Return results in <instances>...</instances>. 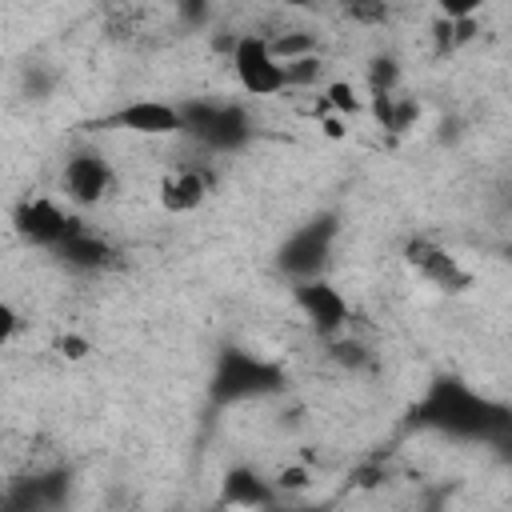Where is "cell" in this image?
Wrapping results in <instances>:
<instances>
[{
  "mask_svg": "<svg viewBox=\"0 0 512 512\" xmlns=\"http://www.w3.org/2000/svg\"><path fill=\"white\" fill-rule=\"evenodd\" d=\"M116 192V164L96 144H76L60 160V196L72 212H92Z\"/></svg>",
  "mask_w": 512,
  "mask_h": 512,
  "instance_id": "1",
  "label": "cell"
},
{
  "mask_svg": "<svg viewBox=\"0 0 512 512\" xmlns=\"http://www.w3.org/2000/svg\"><path fill=\"white\" fill-rule=\"evenodd\" d=\"M228 64H232L236 88L244 96H252V100H272V96L288 92V72L276 60V52H272L264 32H240L236 44H232Z\"/></svg>",
  "mask_w": 512,
  "mask_h": 512,
  "instance_id": "2",
  "label": "cell"
},
{
  "mask_svg": "<svg viewBox=\"0 0 512 512\" xmlns=\"http://www.w3.org/2000/svg\"><path fill=\"white\" fill-rule=\"evenodd\" d=\"M80 212H72L64 200H56L52 192H28L16 200L12 208V232L40 252H56L64 244V236L72 232Z\"/></svg>",
  "mask_w": 512,
  "mask_h": 512,
  "instance_id": "3",
  "label": "cell"
},
{
  "mask_svg": "<svg viewBox=\"0 0 512 512\" xmlns=\"http://www.w3.org/2000/svg\"><path fill=\"white\" fill-rule=\"evenodd\" d=\"M404 264L416 280H424L428 288H436L444 296H464L476 284L472 268L432 236H408L404 240Z\"/></svg>",
  "mask_w": 512,
  "mask_h": 512,
  "instance_id": "4",
  "label": "cell"
},
{
  "mask_svg": "<svg viewBox=\"0 0 512 512\" xmlns=\"http://www.w3.org/2000/svg\"><path fill=\"white\" fill-rule=\"evenodd\" d=\"M296 308L304 312V320L312 324V332L328 344L344 332H352V304L344 300L340 288H332L328 280H300L296 284Z\"/></svg>",
  "mask_w": 512,
  "mask_h": 512,
  "instance_id": "5",
  "label": "cell"
},
{
  "mask_svg": "<svg viewBox=\"0 0 512 512\" xmlns=\"http://www.w3.org/2000/svg\"><path fill=\"white\" fill-rule=\"evenodd\" d=\"M108 124L120 128V132H128V136H140V140H168V136L188 132L184 128V108L180 104H168V100H152V96L124 100L108 116Z\"/></svg>",
  "mask_w": 512,
  "mask_h": 512,
  "instance_id": "6",
  "label": "cell"
},
{
  "mask_svg": "<svg viewBox=\"0 0 512 512\" xmlns=\"http://www.w3.org/2000/svg\"><path fill=\"white\" fill-rule=\"evenodd\" d=\"M208 196H212V176L200 164H176L156 184V204L164 216H192L208 204Z\"/></svg>",
  "mask_w": 512,
  "mask_h": 512,
  "instance_id": "7",
  "label": "cell"
},
{
  "mask_svg": "<svg viewBox=\"0 0 512 512\" xmlns=\"http://www.w3.org/2000/svg\"><path fill=\"white\" fill-rule=\"evenodd\" d=\"M52 256H60V264L64 268H72V272H84V276H96V272H108L112 264H116V244L100 232V228H92L88 220H80L76 216V224H72V232L64 236V244L52 252Z\"/></svg>",
  "mask_w": 512,
  "mask_h": 512,
  "instance_id": "8",
  "label": "cell"
},
{
  "mask_svg": "<svg viewBox=\"0 0 512 512\" xmlns=\"http://www.w3.org/2000/svg\"><path fill=\"white\" fill-rule=\"evenodd\" d=\"M268 380V368L244 352H228L224 356V372H220V392L224 396H252L260 392V384Z\"/></svg>",
  "mask_w": 512,
  "mask_h": 512,
  "instance_id": "9",
  "label": "cell"
},
{
  "mask_svg": "<svg viewBox=\"0 0 512 512\" xmlns=\"http://www.w3.org/2000/svg\"><path fill=\"white\" fill-rule=\"evenodd\" d=\"M320 100H324V108H328V112H336V116H344V120H352V116H364V112H368V92H364V88H356V84H352V80H344V76L328 80V84H324V92H320Z\"/></svg>",
  "mask_w": 512,
  "mask_h": 512,
  "instance_id": "10",
  "label": "cell"
},
{
  "mask_svg": "<svg viewBox=\"0 0 512 512\" xmlns=\"http://www.w3.org/2000/svg\"><path fill=\"white\" fill-rule=\"evenodd\" d=\"M344 20H352L360 28H384L392 20V8L380 4V0H356V4L344 8Z\"/></svg>",
  "mask_w": 512,
  "mask_h": 512,
  "instance_id": "11",
  "label": "cell"
},
{
  "mask_svg": "<svg viewBox=\"0 0 512 512\" xmlns=\"http://www.w3.org/2000/svg\"><path fill=\"white\" fill-rule=\"evenodd\" d=\"M312 472L304 468V464H284L280 472H276V492H284V496H304V492H312Z\"/></svg>",
  "mask_w": 512,
  "mask_h": 512,
  "instance_id": "12",
  "label": "cell"
},
{
  "mask_svg": "<svg viewBox=\"0 0 512 512\" xmlns=\"http://www.w3.org/2000/svg\"><path fill=\"white\" fill-rule=\"evenodd\" d=\"M316 124H320V132H324L328 140H344V136H348V120L336 116V112H320Z\"/></svg>",
  "mask_w": 512,
  "mask_h": 512,
  "instance_id": "13",
  "label": "cell"
},
{
  "mask_svg": "<svg viewBox=\"0 0 512 512\" xmlns=\"http://www.w3.org/2000/svg\"><path fill=\"white\" fill-rule=\"evenodd\" d=\"M56 348H60L68 360H80V356H88V340H80V336H72V332H68V336H60V340H56Z\"/></svg>",
  "mask_w": 512,
  "mask_h": 512,
  "instance_id": "14",
  "label": "cell"
}]
</instances>
